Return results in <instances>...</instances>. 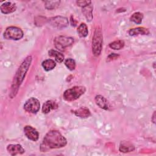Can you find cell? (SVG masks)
<instances>
[{
    "label": "cell",
    "instance_id": "2",
    "mask_svg": "<svg viewBox=\"0 0 156 156\" xmlns=\"http://www.w3.org/2000/svg\"><path fill=\"white\" fill-rule=\"evenodd\" d=\"M31 62H32V57L31 56L27 57L24 59V60L23 62V63L21 64L18 71H16V73L13 79L12 87V93L13 94V96L15 95V94L16 93L19 86L21 85V82H23L25 77L26 73L29 67L30 66Z\"/></svg>",
    "mask_w": 156,
    "mask_h": 156
},
{
    "label": "cell",
    "instance_id": "13",
    "mask_svg": "<svg viewBox=\"0 0 156 156\" xmlns=\"http://www.w3.org/2000/svg\"><path fill=\"white\" fill-rule=\"evenodd\" d=\"M95 102L96 104L101 108L104 110L108 109V103L107 100L101 95H98L95 97Z\"/></svg>",
    "mask_w": 156,
    "mask_h": 156
},
{
    "label": "cell",
    "instance_id": "4",
    "mask_svg": "<svg viewBox=\"0 0 156 156\" xmlns=\"http://www.w3.org/2000/svg\"><path fill=\"white\" fill-rule=\"evenodd\" d=\"M85 88L82 86H76L66 90L63 93V98L67 101H73L78 99L85 92Z\"/></svg>",
    "mask_w": 156,
    "mask_h": 156
},
{
    "label": "cell",
    "instance_id": "27",
    "mask_svg": "<svg viewBox=\"0 0 156 156\" xmlns=\"http://www.w3.org/2000/svg\"><path fill=\"white\" fill-rule=\"evenodd\" d=\"M118 57V55H116V54H115L113 53V54H110V55H108V59L113 60V59L116 58Z\"/></svg>",
    "mask_w": 156,
    "mask_h": 156
},
{
    "label": "cell",
    "instance_id": "3",
    "mask_svg": "<svg viewBox=\"0 0 156 156\" xmlns=\"http://www.w3.org/2000/svg\"><path fill=\"white\" fill-rule=\"evenodd\" d=\"M102 33L100 27H97L94 32L92 40V51L95 56L100 55L102 48Z\"/></svg>",
    "mask_w": 156,
    "mask_h": 156
},
{
    "label": "cell",
    "instance_id": "12",
    "mask_svg": "<svg viewBox=\"0 0 156 156\" xmlns=\"http://www.w3.org/2000/svg\"><path fill=\"white\" fill-rule=\"evenodd\" d=\"M58 107L57 103L53 101H47L44 103L42 107V112L44 113H48L51 110L55 109Z\"/></svg>",
    "mask_w": 156,
    "mask_h": 156
},
{
    "label": "cell",
    "instance_id": "18",
    "mask_svg": "<svg viewBox=\"0 0 156 156\" xmlns=\"http://www.w3.org/2000/svg\"><path fill=\"white\" fill-rule=\"evenodd\" d=\"M135 149L134 146L128 142H123L121 143L119 146V151L122 152H127L133 151Z\"/></svg>",
    "mask_w": 156,
    "mask_h": 156
},
{
    "label": "cell",
    "instance_id": "19",
    "mask_svg": "<svg viewBox=\"0 0 156 156\" xmlns=\"http://www.w3.org/2000/svg\"><path fill=\"white\" fill-rule=\"evenodd\" d=\"M77 32L80 37H85L88 33L87 25L85 23H81L78 27Z\"/></svg>",
    "mask_w": 156,
    "mask_h": 156
},
{
    "label": "cell",
    "instance_id": "16",
    "mask_svg": "<svg viewBox=\"0 0 156 156\" xmlns=\"http://www.w3.org/2000/svg\"><path fill=\"white\" fill-rule=\"evenodd\" d=\"M48 54L49 56L52 57H54L55 60L58 63L62 62L64 60V55L60 52L57 51L55 50L51 49L48 52Z\"/></svg>",
    "mask_w": 156,
    "mask_h": 156
},
{
    "label": "cell",
    "instance_id": "7",
    "mask_svg": "<svg viewBox=\"0 0 156 156\" xmlns=\"http://www.w3.org/2000/svg\"><path fill=\"white\" fill-rule=\"evenodd\" d=\"M40 106V102L37 99L35 98H30L25 102L24 108L28 112L36 113L39 110Z\"/></svg>",
    "mask_w": 156,
    "mask_h": 156
},
{
    "label": "cell",
    "instance_id": "9",
    "mask_svg": "<svg viewBox=\"0 0 156 156\" xmlns=\"http://www.w3.org/2000/svg\"><path fill=\"white\" fill-rule=\"evenodd\" d=\"M24 132L27 138L32 141H37L38 139L39 134L35 129L30 126H26L24 128Z\"/></svg>",
    "mask_w": 156,
    "mask_h": 156
},
{
    "label": "cell",
    "instance_id": "5",
    "mask_svg": "<svg viewBox=\"0 0 156 156\" xmlns=\"http://www.w3.org/2000/svg\"><path fill=\"white\" fill-rule=\"evenodd\" d=\"M23 37V32L22 30L15 26L7 27L4 33V37L7 40H17L21 39Z\"/></svg>",
    "mask_w": 156,
    "mask_h": 156
},
{
    "label": "cell",
    "instance_id": "24",
    "mask_svg": "<svg viewBox=\"0 0 156 156\" xmlns=\"http://www.w3.org/2000/svg\"><path fill=\"white\" fill-rule=\"evenodd\" d=\"M65 64L69 70H74L76 68V62L72 58H67L65 62Z\"/></svg>",
    "mask_w": 156,
    "mask_h": 156
},
{
    "label": "cell",
    "instance_id": "11",
    "mask_svg": "<svg viewBox=\"0 0 156 156\" xmlns=\"http://www.w3.org/2000/svg\"><path fill=\"white\" fill-rule=\"evenodd\" d=\"M1 10L3 13L7 14V13H10L15 11L16 7L15 4H13L11 2H5L3 3L1 7Z\"/></svg>",
    "mask_w": 156,
    "mask_h": 156
},
{
    "label": "cell",
    "instance_id": "20",
    "mask_svg": "<svg viewBox=\"0 0 156 156\" xmlns=\"http://www.w3.org/2000/svg\"><path fill=\"white\" fill-rule=\"evenodd\" d=\"M82 12L83 13L85 16L86 17L87 21H90L93 19V15H92V7L90 5H88L85 7H83Z\"/></svg>",
    "mask_w": 156,
    "mask_h": 156
},
{
    "label": "cell",
    "instance_id": "25",
    "mask_svg": "<svg viewBox=\"0 0 156 156\" xmlns=\"http://www.w3.org/2000/svg\"><path fill=\"white\" fill-rule=\"evenodd\" d=\"M79 6L85 7L88 5H90L91 1H78L76 2Z\"/></svg>",
    "mask_w": 156,
    "mask_h": 156
},
{
    "label": "cell",
    "instance_id": "23",
    "mask_svg": "<svg viewBox=\"0 0 156 156\" xmlns=\"http://www.w3.org/2000/svg\"><path fill=\"white\" fill-rule=\"evenodd\" d=\"M59 4V1H48L45 2V7L48 9H53L57 7Z\"/></svg>",
    "mask_w": 156,
    "mask_h": 156
},
{
    "label": "cell",
    "instance_id": "14",
    "mask_svg": "<svg viewBox=\"0 0 156 156\" xmlns=\"http://www.w3.org/2000/svg\"><path fill=\"white\" fill-rule=\"evenodd\" d=\"M74 114L80 118H87L90 115V112L85 107H82L74 111Z\"/></svg>",
    "mask_w": 156,
    "mask_h": 156
},
{
    "label": "cell",
    "instance_id": "8",
    "mask_svg": "<svg viewBox=\"0 0 156 156\" xmlns=\"http://www.w3.org/2000/svg\"><path fill=\"white\" fill-rule=\"evenodd\" d=\"M49 23L53 27L57 29H62L68 25V20L66 18L58 16L51 18L49 20Z\"/></svg>",
    "mask_w": 156,
    "mask_h": 156
},
{
    "label": "cell",
    "instance_id": "6",
    "mask_svg": "<svg viewBox=\"0 0 156 156\" xmlns=\"http://www.w3.org/2000/svg\"><path fill=\"white\" fill-rule=\"evenodd\" d=\"M74 42V40L71 37L65 36H59L54 39V44L57 49L62 51L65 48L71 45Z\"/></svg>",
    "mask_w": 156,
    "mask_h": 156
},
{
    "label": "cell",
    "instance_id": "21",
    "mask_svg": "<svg viewBox=\"0 0 156 156\" xmlns=\"http://www.w3.org/2000/svg\"><path fill=\"white\" fill-rule=\"evenodd\" d=\"M124 46V42L122 40H116L115 41H113L112 43H110L109 46L113 49L115 50H119L121 48H122Z\"/></svg>",
    "mask_w": 156,
    "mask_h": 156
},
{
    "label": "cell",
    "instance_id": "26",
    "mask_svg": "<svg viewBox=\"0 0 156 156\" xmlns=\"http://www.w3.org/2000/svg\"><path fill=\"white\" fill-rule=\"evenodd\" d=\"M70 23L71 24L72 26H76V24H77V21L74 19V17L73 16H71V18H70Z\"/></svg>",
    "mask_w": 156,
    "mask_h": 156
},
{
    "label": "cell",
    "instance_id": "15",
    "mask_svg": "<svg viewBox=\"0 0 156 156\" xmlns=\"http://www.w3.org/2000/svg\"><path fill=\"white\" fill-rule=\"evenodd\" d=\"M149 33L147 29L144 27H136L134 29H132L129 31V34L131 36L137 35L139 34L141 35H147Z\"/></svg>",
    "mask_w": 156,
    "mask_h": 156
},
{
    "label": "cell",
    "instance_id": "10",
    "mask_svg": "<svg viewBox=\"0 0 156 156\" xmlns=\"http://www.w3.org/2000/svg\"><path fill=\"white\" fill-rule=\"evenodd\" d=\"M7 151L12 155H16L17 154H22L24 152V149L20 144H11L8 145L7 147Z\"/></svg>",
    "mask_w": 156,
    "mask_h": 156
},
{
    "label": "cell",
    "instance_id": "1",
    "mask_svg": "<svg viewBox=\"0 0 156 156\" xmlns=\"http://www.w3.org/2000/svg\"><path fill=\"white\" fill-rule=\"evenodd\" d=\"M65 138L57 130L48 132L43 138L40 145V150L42 152H46L51 149L60 148L66 144Z\"/></svg>",
    "mask_w": 156,
    "mask_h": 156
},
{
    "label": "cell",
    "instance_id": "22",
    "mask_svg": "<svg viewBox=\"0 0 156 156\" xmlns=\"http://www.w3.org/2000/svg\"><path fill=\"white\" fill-rule=\"evenodd\" d=\"M143 18V15L140 12L134 13L130 17V20L136 24H140Z\"/></svg>",
    "mask_w": 156,
    "mask_h": 156
},
{
    "label": "cell",
    "instance_id": "17",
    "mask_svg": "<svg viewBox=\"0 0 156 156\" xmlns=\"http://www.w3.org/2000/svg\"><path fill=\"white\" fill-rule=\"evenodd\" d=\"M55 65V62L52 59H47L42 62V66L47 71L54 69Z\"/></svg>",
    "mask_w": 156,
    "mask_h": 156
},
{
    "label": "cell",
    "instance_id": "28",
    "mask_svg": "<svg viewBox=\"0 0 156 156\" xmlns=\"http://www.w3.org/2000/svg\"><path fill=\"white\" fill-rule=\"evenodd\" d=\"M155 112H154V114H153V117H152V122H154V123H155Z\"/></svg>",
    "mask_w": 156,
    "mask_h": 156
}]
</instances>
